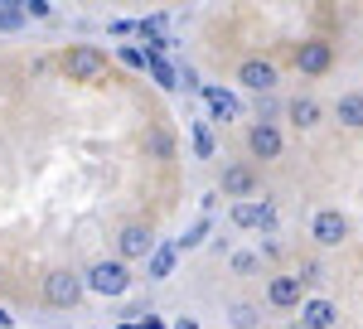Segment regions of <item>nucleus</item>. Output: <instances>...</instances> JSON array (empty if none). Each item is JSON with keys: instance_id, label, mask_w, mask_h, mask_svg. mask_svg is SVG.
Returning a JSON list of instances; mask_svg holds the SVG:
<instances>
[{"instance_id": "1", "label": "nucleus", "mask_w": 363, "mask_h": 329, "mask_svg": "<svg viewBox=\"0 0 363 329\" xmlns=\"http://www.w3.org/2000/svg\"><path fill=\"white\" fill-rule=\"evenodd\" d=\"M83 296H87V281L73 267H49V272L39 276V301L49 305V310H78Z\"/></svg>"}, {"instance_id": "2", "label": "nucleus", "mask_w": 363, "mask_h": 329, "mask_svg": "<svg viewBox=\"0 0 363 329\" xmlns=\"http://www.w3.org/2000/svg\"><path fill=\"white\" fill-rule=\"evenodd\" d=\"M58 68H63L68 82H102L107 78V54L97 44H68L58 54Z\"/></svg>"}, {"instance_id": "3", "label": "nucleus", "mask_w": 363, "mask_h": 329, "mask_svg": "<svg viewBox=\"0 0 363 329\" xmlns=\"http://www.w3.org/2000/svg\"><path fill=\"white\" fill-rule=\"evenodd\" d=\"M112 247H116L112 257H116V262H126V267H131V262H145V257L155 252V228L140 223V218H126L121 228H116Z\"/></svg>"}, {"instance_id": "4", "label": "nucleus", "mask_w": 363, "mask_h": 329, "mask_svg": "<svg viewBox=\"0 0 363 329\" xmlns=\"http://www.w3.org/2000/svg\"><path fill=\"white\" fill-rule=\"evenodd\" d=\"M83 281H87L92 296H107V301H112V296H126V291H131V267L116 262V257H102V262H92L83 272Z\"/></svg>"}, {"instance_id": "5", "label": "nucleus", "mask_w": 363, "mask_h": 329, "mask_svg": "<svg viewBox=\"0 0 363 329\" xmlns=\"http://www.w3.org/2000/svg\"><path fill=\"white\" fill-rule=\"evenodd\" d=\"M242 140H247V155L262 160V164H277L281 155H286V136H281L277 121H252Z\"/></svg>"}, {"instance_id": "6", "label": "nucleus", "mask_w": 363, "mask_h": 329, "mask_svg": "<svg viewBox=\"0 0 363 329\" xmlns=\"http://www.w3.org/2000/svg\"><path fill=\"white\" fill-rule=\"evenodd\" d=\"M335 68V44L330 39H320V34H310L296 44V73H306V78H325Z\"/></svg>"}, {"instance_id": "7", "label": "nucleus", "mask_w": 363, "mask_h": 329, "mask_svg": "<svg viewBox=\"0 0 363 329\" xmlns=\"http://www.w3.org/2000/svg\"><path fill=\"white\" fill-rule=\"evenodd\" d=\"M257 184H262V174H257V164H252V160H228L223 174H218V189H223V199H233V203L252 199Z\"/></svg>"}, {"instance_id": "8", "label": "nucleus", "mask_w": 363, "mask_h": 329, "mask_svg": "<svg viewBox=\"0 0 363 329\" xmlns=\"http://www.w3.org/2000/svg\"><path fill=\"white\" fill-rule=\"evenodd\" d=\"M267 305L272 310H301L306 305V281H301V272L267 276Z\"/></svg>"}, {"instance_id": "9", "label": "nucleus", "mask_w": 363, "mask_h": 329, "mask_svg": "<svg viewBox=\"0 0 363 329\" xmlns=\"http://www.w3.org/2000/svg\"><path fill=\"white\" fill-rule=\"evenodd\" d=\"M310 242L315 247H344L349 242V218L339 213V208H315V218H310Z\"/></svg>"}, {"instance_id": "10", "label": "nucleus", "mask_w": 363, "mask_h": 329, "mask_svg": "<svg viewBox=\"0 0 363 329\" xmlns=\"http://www.w3.org/2000/svg\"><path fill=\"white\" fill-rule=\"evenodd\" d=\"M233 78L242 82L247 92H272V87L281 82V73H277V63H272L267 54H247L242 63H238V73H233Z\"/></svg>"}, {"instance_id": "11", "label": "nucleus", "mask_w": 363, "mask_h": 329, "mask_svg": "<svg viewBox=\"0 0 363 329\" xmlns=\"http://www.w3.org/2000/svg\"><path fill=\"white\" fill-rule=\"evenodd\" d=\"M228 218H233V228H262L267 233V228H277V203L272 199H262V203L257 199H242V203L228 208Z\"/></svg>"}, {"instance_id": "12", "label": "nucleus", "mask_w": 363, "mask_h": 329, "mask_svg": "<svg viewBox=\"0 0 363 329\" xmlns=\"http://www.w3.org/2000/svg\"><path fill=\"white\" fill-rule=\"evenodd\" d=\"M286 121H291L296 131H315V126L325 121V107H320L310 92H301V97H291V102H286Z\"/></svg>"}, {"instance_id": "13", "label": "nucleus", "mask_w": 363, "mask_h": 329, "mask_svg": "<svg viewBox=\"0 0 363 329\" xmlns=\"http://www.w3.org/2000/svg\"><path fill=\"white\" fill-rule=\"evenodd\" d=\"M301 325L306 329H335L339 325V305L325 301V296H306V305H301Z\"/></svg>"}, {"instance_id": "14", "label": "nucleus", "mask_w": 363, "mask_h": 329, "mask_svg": "<svg viewBox=\"0 0 363 329\" xmlns=\"http://www.w3.org/2000/svg\"><path fill=\"white\" fill-rule=\"evenodd\" d=\"M335 121L344 131H363V92H344L335 102Z\"/></svg>"}, {"instance_id": "15", "label": "nucleus", "mask_w": 363, "mask_h": 329, "mask_svg": "<svg viewBox=\"0 0 363 329\" xmlns=\"http://www.w3.org/2000/svg\"><path fill=\"white\" fill-rule=\"evenodd\" d=\"M145 155H155V160H169L174 155V136H169L165 126H150L145 131Z\"/></svg>"}, {"instance_id": "16", "label": "nucleus", "mask_w": 363, "mask_h": 329, "mask_svg": "<svg viewBox=\"0 0 363 329\" xmlns=\"http://www.w3.org/2000/svg\"><path fill=\"white\" fill-rule=\"evenodd\" d=\"M233 325H238V329H257V325H262V320H257V305L238 301V305H233Z\"/></svg>"}, {"instance_id": "17", "label": "nucleus", "mask_w": 363, "mask_h": 329, "mask_svg": "<svg viewBox=\"0 0 363 329\" xmlns=\"http://www.w3.org/2000/svg\"><path fill=\"white\" fill-rule=\"evenodd\" d=\"M203 97L213 102V111H218V116H238V102H233V97H223V92H213V87H208Z\"/></svg>"}, {"instance_id": "18", "label": "nucleus", "mask_w": 363, "mask_h": 329, "mask_svg": "<svg viewBox=\"0 0 363 329\" xmlns=\"http://www.w3.org/2000/svg\"><path fill=\"white\" fill-rule=\"evenodd\" d=\"M301 281H306V286H320V281H325V267H320L315 257H306V262H301Z\"/></svg>"}, {"instance_id": "19", "label": "nucleus", "mask_w": 363, "mask_h": 329, "mask_svg": "<svg viewBox=\"0 0 363 329\" xmlns=\"http://www.w3.org/2000/svg\"><path fill=\"white\" fill-rule=\"evenodd\" d=\"M233 272L252 276V272H257V252H233Z\"/></svg>"}, {"instance_id": "20", "label": "nucleus", "mask_w": 363, "mask_h": 329, "mask_svg": "<svg viewBox=\"0 0 363 329\" xmlns=\"http://www.w3.org/2000/svg\"><path fill=\"white\" fill-rule=\"evenodd\" d=\"M25 25V5H10V10H0V29H20Z\"/></svg>"}, {"instance_id": "21", "label": "nucleus", "mask_w": 363, "mask_h": 329, "mask_svg": "<svg viewBox=\"0 0 363 329\" xmlns=\"http://www.w3.org/2000/svg\"><path fill=\"white\" fill-rule=\"evenodd\" d=\"M25 15H34V20H49V15H54V5H49V0H29Z\"/></svg>"}, {"instance_id": "22", "label": "nucleus", "mask_w": 363, "mask_h": 329, "mask_svg": "<svg viewBox=\"0 0 363 329\" xmlns=\"http://www.w3.org/2000/svg\"><path fill=\"white\" fill-rule=\"evenodd\" d=\"M194 145H199V155H213V140H208V131H203V126L194 131Z\"/></svg>"}, {"instance_id": "23", "label": "nucleus", "mask_w": 363, "mask_h": 329, "mask_svg": "<svg viewBox=\"0 0 363 329\" xmlns=\"http://www.w3.org/2000/svg\"><path fill=\"white\" fill-rule=\"evenodd\" d=\"M0 329H15V320H10V310L0 305Z\"/></svg>"}, {"instance_id": "24", "label": "nucleus", "mask_w": 363, "mask_h": 329, "mask_svg": "<svg viewBox=\"0 0 363 329\" xmlns=\"http://www.w3.org/2000/svg\"><path fill=\"white\" fill-rule=\"evenodd\" d=\"M174 329H199V325H189V320H179V325H174Z\"/></svg>"}, {"instance_id": "25", "label": "nucleus", "mask_w": 363, "mask_h": 329, "mask_svg": "<svg viewBox=\"0 0 363 329\" xmlns=\"http://www.w3.org/2000/svg\"><path fill=\"white\" fill-rule=\"evenodd\" d=\"M286 329H306V325H301V320H291V325H286Z\"/></svg>"}, {"instance_id": "26", "label": "nucleus", "mask_w": 363, "mask_h": 329, "mask_svg": "<svg viewBox=\"0 0 363 329\" xmlns=\"http://www.w3.org/2000/svg\"><path fill=\"white\" fill-rule=\"evenodd\" d=\"M0 286H5V262H0Z\"/></svg>"}]
</instances>
